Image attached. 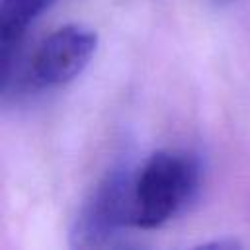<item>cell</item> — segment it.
<instances>
[{
    "instance_id": "obj_1",
    "label": "cell",
    "mask_w": 250,
    "mask_h": 250,
    "mask_svg": "<svg viewBox=\"0 0 250 250\" xmlns=\"http://www.w3.org/2000/svg\"><path fill=\"white\" fill-rule=\"evenodd\" d=\"M201 162L189 150L152 152L133 178L135 227L152 230L184 213L201 189Z\"/></svg>"
},
{
    "instance_id": "obj_2",
    "label": "cell",
    "mask_w": 250,
    "mask_h": 250,
    "mask_svg": "<svg viewBox=\"0 0 250 250\" xmlns=\"http://www.w3.org/2000/svg\"><path fill=\"white\" fill-rule=\"evenodd\" d=\"M133 178L135 170L129 166H117L100 180L72 223V246H113L129 227H135Z\"/></svg>"
},
{
    "instance_id": "obj_3",
    "label": "cell",
    "mask_w": 250,
    "mask_h": 250,
    "mask_svg": "<svg viewBox=\"0 0 250 250\" xmlns=\"http://www.w3.org/2000/svg\"><path fill=\"white\" fill-rule=\"evenodd\" d=\"M98 33L82 23H68L47 35L31 53L21 86L33 92L61 88L72 82L92 61Z\"/></svg>"
},
{
    "instance_id": "obj_4",
    "label": "cell",
    "mask_w": 250,
    "mask_h": 250,
    "mask_svg": "<svg viewBox=\"0 0 250 250\" xmlns=\"http://www.w3.org/2000/svg\"><path fill=\"white\" fill-rule=\"evenodd\" d=\"M55 0H2L0 4V47L4 74L12 68L14 55L29 25Z\"/></svg>"
},
{
    "instance_id": "obj_5",
    "label": "cell",
    "mask_w": 250,
    "mask_h": 250,
    "mask_svg": "<svg viewBox=\"0 0 250 250\" xmlns=\"http://www.w3.org/2000/svg\"><path fill=\"white\" fill-rule=\"evenodd\" d=\"M238 246H240V242L223 238V240H213V242H201L197 248H238Z\"/></svg>"
},
{
    "instance_id": "obj_6",
    "label": "cell",
    "mask_w": 250,
    "mask_h": 250,
    "mask_svg": "<svg viewBox=\"0 0 250 250\" xmlns=\"http://www.w3.org/2000/svg\"><path fill=\"white\" fill-rule=\"evenodd\" d=\"M217 4H229V2H232V0H215Z\"/></svg>"
}]
</instances>
